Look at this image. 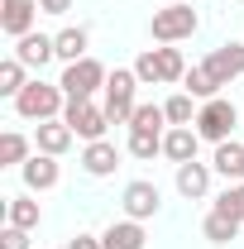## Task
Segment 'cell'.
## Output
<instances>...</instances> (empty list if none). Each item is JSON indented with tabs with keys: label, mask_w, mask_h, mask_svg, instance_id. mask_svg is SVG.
<instances>
[{
	"label": "cell",
	"mask_w": 244,
	"mask_h": 249,
	"mask_svg": "<svg viewBox=\"0 0 244 249\" xmlns=\"http://www.w3.org/2000/svg\"><path fill=\"white\" fill-rule=\"evenodd\" d=\"M10 106H15V115H19V120H34V124H43V120H62V110H67V91H62L58 82L29 77V87L15 96Z\"/></svg>",
	"instance_id": "6da1fadb"
},
{
	"label": "cell",
	"mask_w": 244,
	"mask_h": 249,
	"mask_svg": "<svg viewBox=\"0 0 244 249\" xmlns=\"http://www.w3.org/2000/svg\"><path fill=\"white\" fill-rule=\"evenodd\" d=\"M196 29H201V15H196L192 0H173V5L153 10V19H149L153 43H182V38H192Z\"/></svg>",
	"instance_id": "7a4b0ae2"
},
{
	"label": "cell",
	"mask_w": 244,
	"mask_h": 249,
	"mask_svg": "<svg viewBox=\"0 0 244 249\" xmlns=\"http://www.w3.org/2000/svg\"><path fill=\"white\" fill-rule=\"evenodd\" d=\"M235 124H240L235 101H230V96H215V101H201L192 129L201 134V144H225V139H235Z\"/></svg>",
	"instance_id": "3957f363"
},
{
	"label": "cell",
	"mask_w": 244,
	"mask_h": 249,
	"mask_svg": "<svg viewBox=\"0 0 244 249\" xmlns=\"http://www.w3.org/2000/svg\"><path fill=\"white\" fill-rule=\"evenodd\" d=\"M105 115L110 124H129L134 120V106H139V77H134V67H115L110 77H105Z\"/></svg>",
	"instance_id": "277c9868"
},
{
	"label": "cell",
	"mask_w": 244,
	"mask_h": 249,
	"mask_svg": "<svg viewBox=\"0 0 244 249\" xmlns=\"http://www.w3.org/2000/svg\"><path fill=\"white\" fill-rule=\"evenodd\" d=\"M105 62H96V58H82V62H67L62 67V77H58V87L67 91V101H91L96 91H105Z\"/></svg>",
	"instance_id": "5b68a950"
},
{
	"label": "cell",
	"mask_w": 244,
	"mask_h": 249,
	"mask_svg": "<svg viewBox=\"0 0 244 249\" xmlns=\"http://www.w3.org/2000/svg\"><path fill=\"white\" fill-rule=\"evenodd\" d=\"M62 120L72 124V134H77L82 144L105 139V129H110V115H105V106H96V96H91V101H67Z\"/></svg>",
	"instance_id": "8992f818"
},
{
	"label": "cell",
	"mask_w": 244,
	"mask_h": 249,
	"mask_svg": "<svg viewBox=\"0 0 244 249\" xmlns=\"http://www.w3.org/2000/svg\"><path fill=\"white\" fill-rule=\"evenodd\" d=\"M120 206H124L129 220H153L163 211V192H158V182H149V178H134V182H124Z\"/></svg>",
	"instance_id": "52a82bcc"
},
{
	"label": "cell",
	"mask_w": 244,
	"mask_h": 249,
	"mask_svg": "<svg viewBox=\"0 0 244 249\" xmlns=\"http://www.w3.org/2000/svg\"><path fill=\"white\" fill-rule=\"evenodd\" d=\"M38 0H0V29L10 34V38H24V34H34V24H38Z\"/></svg>",
	"instance_id": "ba28073f"
},
{
	"label": "cell",
	"mask_w": 244,
	"mask_h": 249,
	"mask_svg": "<svg viewBox=\"0 0 244 249\" xmlns=\"http://www.w3.org/2000/svg\"><path fill=\"white\" fill-rule=\"evenodd\" d=\"M10 58H19L29 72H43V62H53L58 58V43H53V34H24V38H15V53Z\"/></svg>",
	"instance_id": "9c48e42d"
},
{
	"label": "cell",
	"mask_w": 244,
	"mask_h": 249,
	"mask_svg": "<svg viewBox=\"0 0 244 249\" xmlns=\"http://www.w3.org/2000/svg\"><path fill=\"white\" fill-rule=\"evenodd\" d=\"M19 178H24V192H53L62 182V163L53 154H34L24 168H19Z\"/></svg>",
	"instance_id": "30bf717a"
},
{
	"label": "cell",
	"mask_w": 244,
	"mask_h": 249,
	"mask_svg": "<svg viewBox=\"0 0 244 249\" xmlns=\"http://www.w3.org/2000/svg\"><path fill=\"white\" fill-rule=\"evenodd\" d=\"M196 149H201V134H196L192 124H173V129L163 134V158H168L173 168L192 163V158H196Z\"/></svg>",
	"instance_id": "8fae6325"
},
{
	"label": "cell",
	"mask_w": 244,
	"mask_h": 249,
	"mask_svg": "<svg viewBox=\"0 0 244 249\" xmlns=\"http://www.w3.org/2000/svg\"><path fill=\"white\" fill-rule=\"evenodd\" d=\"M115 168H120V149L110 139H91L82 149V173L87 178H115Z\"/></svg>",
	"instance_id": "7c38bea8"
},
{
	"label": "cell",
	"mask_w": 244,
	"mask_h": 249,
	"mask_svg": "<svg viewBox=\"0 0 244 249\" xmlns=\"http://www.w3.org/2000/svg\"><path fill=\"white\" fill-rule=\"evenodd\" d=\"M72 144H77V134H72V124H67V120H43L38 129H34V149H38V154L62 158Z\"/></svg>",
	"instance_id": "4fadbf2b"
},
{
	"label": "cell",
	"mask_w": 244,
	"mask_h": 249,
	"mask_svg": "<svg viewBox=\"0 0 244 249\" xmlns=\"http://www.w3.org/2000/svg\"><path fill=\"white\" fill-rule=\"evenodd\" d=\"M206 67H211L215 77H220V82L230 87L235 77H244V43H235V38H230V43L211 48V53H206Z\"/></svg>",
	"instance_id": "5bb4252c"
},
{
	"label": "cell",
	"mask_w": 244,
	"mask_h": 249,
	"mask_svg": "<svg viewBox=\"0 0 244 249\" xmlns=\"http://www.w3.org/2000/svg\"><path fill=\"white\" fill-rule=\"evenodd\" d=\"M211 163H196V158H192V163H182V168H177V178H173V182H177V192H182L187 201H206V192H211Z\"/></svg>",
	"instance_id": "9a60e30c"
},
{
	"label": "cell",
	"mask_w": 244,
	"mask_h": 249,
	"mask_svg": "<svg viewBox=\"0 0 244 249\" xmlns=\"http://www.w3.org/2000/svg\"><path fill=\"white\" fill-rule=\"evenodd\" d=\"M101 245L105 249H144L149 245V235H144V220H110L105 230H101Z\"/></svg>",
	"instance_id": "2e32d148"
},
{
	"label": "cell",
	"mask_w": 244,
	"mask_h": 249,
	"mask_svg": "<svg viewBox=\"0 0 244 249\" xmlns=\"http://www.w3.org/2000/svg\"><path fill=\"white\" fill-rule=\"evenodd\" d=\"M53 43H58V62H82L91 58L87 48H91V34H87V24H67V29L53 34Z\"/></svg>",
	"instance_id": "e0dca14e"
},
{
	"label": "cell",
	"mask_w": 244,
	"mask_h": 249,
	"mask_svg": "<svg viewBox=\"0 0 244 249\" xmlns=\"http://www.w3.org/2000/svg\"><path fill=\"white\" fill-rule=\"evenodd\" d=\"M182 91H192L196 101H215V96L225 91V82L215 77L206 62H196V67H187V77H182Z\"/></svg>",
	"instance_id": "ac0fdd59"
},
{
	"label": "cell",
	"mask_w": 244,
	"mask_h": 249,
	"mask_svg": "<svg viewBox=\"0 0 244 249\" xmlns=\"http://www.w3.org/2000/svg\"><path fill=\"white\" fill-rule=\"evenodd\" d=\"M38 220H43V206L34 201V192H19V196H10V201H5V225L38 230Z\"/></svg>",
	"instance_id": "d6986e66"
},
{
	"label": "cell",
	"mask_w": 244,
	"mask_h": 249,
	"mask_svg": "<svg viewBox=\"0 0 244 249\" xmlns=\"http://www.w3.org/2000/svg\"><path fill=\"white\" fill-rule=\"evenodd\" d=\"M211 168L225 178V182H240L244 178V144H235V139H225V144H215L211 154Z\"/></svg>",
	"instance_id": "ffe728a7"
},
{
	"label": "cell",
	"mask_w": 244,
	"mask_h": 249,
	"mask_svg": "<svg viewBox=\"0 0 244 249\" xmlns=\"http://www.w3.org/2000/svg\"><path fill=\"white\" fill-rule=\"evenodd\" d=\"M240 230H244V225H240L235 216H225L220 206H211L206 220H201V235H206L211 245H230V240H240Z\"/></svg>",
	"instance_id": "44dd1931"
},
{
	"label": "cell",
	"mask_w": 244,
	"mask_h": 249,
	"mask_svg": "<svg viewBox=\"0 0 244 249\" xmlns=\"http://www.w3.org/2000/svg\"><path fill=\"white\" fill-rule=\"evenodd\" d=\"M34 154H38V149H34L19 129H5V134H0V168H24Z\"/></svg>",
	"instance_id": "7402d4cb"
},
{
	"label": "cell",
	"mask_w": 244,
	"mask_h": 249,
	"mask_svg": "<svg viewBox=\"0 0 244 249\" xmlns=\"http://www.w3.org/2000/svg\"><path fill=\"white\" fill-rule=\"evenodd\" d=\"M163 110H168V129H173V124H192V120H196L201 101H196L192 91H173L168 101H163Z\"/></svg>",
	"instance_id": "603a6c76"
},
{
	"label": "cell",
	"mask_w": 244,
	"mask_h": 249,
	"mask_svg": "<svg viewBox=\"0 0 244 249\" xmlns=\"http://www.w3.org/2000/svg\"><path fill=\"white\" fill-rule=\"evenodd\" d=\"M124 149H129V158H139V163H153V158L163 154V134H149V129H129Z\"/></svg>",
	"instance_id": "cb8c5ba5"
},
{
	"label": "cell",
	"mask_w": 244,
	"mask_h": 249,
	"mask_svg": "<svg viewBox=\"0 0 244 249\" xmlns=\"http://www.w3.org/2000/svg\"><path fill=\"white\" fill-rule=\"evenodd\" d=\"M129 129L168 134V110H163V106H153V101H139V106H134V120H129Z\"/></svg>",
	"instance_id": "d4e9b609"
},
{
	"label": "cell",
	"mask_w": 244,
	"mask_h": 249,
	"mask_svg": "<svg viewBox=\"0 0 244 249\" xmlns=\"http://www.w3.org/2000/svg\"><path fill=\"white\" fill-rule=\"evenodd\" d=\"M24 87H29V67H24L19 58H5V62H0V96L15 101Z\"/></svg>",
	"instance_id": "484cf974"
},
{
	"label": "cell",
	"mask_w": 244,
	"mask_h": 249,
	"mask_svg": "<svg viewBox=\"0 0 244 249\" xmlns=\"http://www.w3.org/2000/svg\"><path fill=\"white\" fill-rule=\"evenodd\" d=\"M158 67H163V87H177V82L187 77L182 48H177V43H163V48H158Z\"/></svg>",
	"instance_id": "4316f807"
},
{
	"label": "cell",
	"mask_w": 244,
	"mask_h": 249,
	"mask_svg": "<svg viewBox=\"0 0 244 249\" xmlns=\"http://www.w3.org/2000/svg\"><path fill=\"white\" fill-rule=\"evenodd\" d=\"M134 77H139V87H163V67H158V48H144V53L134 58Z\"/></svg>",
	"instance_id": "83f0119b"
},
{
	"label": "cell",
	"mask_w": 244,
	"mask_h": 249,
	"mask_svg": "<svg viewBox=\"0 0 244 249\" xmlns=\"http://www.w3.org/2000/svg\"><path fill=\"white\" fill-rule=\"evenodd\" d=\"M215 206H220L225 216H235V220L244 225V182H230L225 192H220V201H215Z\"/></svg>",
	"instance_id": "f1b7e54d"
},
{
	"label": "cell",
	"mask_w": 244,
	"mask_h": 249,
	"mask_svg": "<svg viewBox=\"0 0 244 249\" xmlns=\"http://www.w3.org/2000/svg\"><path fill=\"white\" fill-rule=\"evenodd\" d=\"M0 249H34V240H29L24 225H5L0 230Z\"/></svg>",
	"instance_id": "f546056e"
},
{
	"label": "cell",
	"mask_w": 244,
	"mask_h": 249,
	"mask_svg": "<svg viewBox=\"0 0 244 249\" xmlns=\"http://www.w3.org/2000/svg\"><path fill=\"white\" fill-rule=\"evenodd\" d=\"M67 249H105V245H101V235H72Z\"/></svg>",
	"instance_id": "4dcf8cb0"
},
{
	"label": "cell",
	"mask_w": 244,
	"mask_h": 249,
	"mask_svg": "<svg viewBox=\"0 0 244 249\" xmlns=\"http://www.w3.org/2000/svg\"><path fill=\"white\" fill-rule=\"evenodd\" d=\"M38 10H43V15H67L72 0H38Z\"/></svg>",
	"instance_id": "1f68e13d"
},
{
	"label": "cell",
	"mask_w": 244,
	"mask_h": 249,
	"mask_svg": "<svg viewBox=\"0 0 244 249\" xmlns=\"http://www.w3.org/2000/svg\"><path fill=\"white\" fill-rule=\"evenodd\" d=\"M168 5H173V0H168Z\"/></svg>",
	"instance_id": "d6a6232c"
},
{
	"label": "cell",
	"mask_w": 244,
	"mask_h": 249,
	"mask_svg": "<svg viewBox=\"0 0 244 249\" xmlns=\"http://www.w3.org/2000/svg\"><path fill=\"white\" fill-rule=\"evenodd\" d=\"M240 182H244V178H240Z\"/></svg>",
	"instance_id": "836d02e7"
}]
</instances>
